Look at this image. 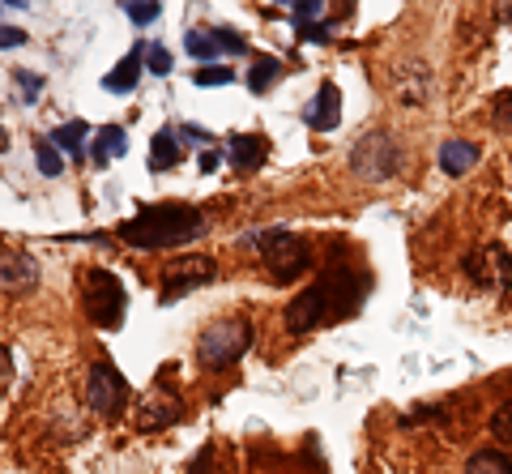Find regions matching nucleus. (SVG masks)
Wrapping results in <instances>:
<instances>
[{"label": "nucleus", "mask_w": 512, "mask_h": 474, "mask_svg": "<svg viewBox=\"0 0 512 474\" xmlns=\"http://www.w3.org/2000/svg\"><path fill=\"white\" fill-rule=\"evenodd\" d=\"M0 5H13V9H26L30 0H0Z\"/></svg>", "instance_id": "obj_37"}, {"label": "nucleus", "mask_w": 512, "mask_h": 474, "mask_svg": "<svg viewBox=\"0 0 512 474\" xmlns=\"http://www.w3.org/2000/svg\"><path fill=\"white\" fill-rule=\"evenodd\" d=\"M210 35H214V43H218V56H222V52H227V56H248V39L235 35V26H214Z\"/></svg>", "instance_id": "obj_23"}, {"label": "nucleus", "mask_w": 512, "mask_h": 474, "mask_svg": "<svg viewBox=\"0 0 512 474\" xmlns=\"http://www.w3.org/2000/svg\"><path fill=\"white\" fill-rule=\"evenodd\" d=\"M303 120H308V129H316V133L338 129V124H342V90L333 82H325L316 90V99L303 107Z\"/></svg>", "instance_id": "obj_12"}, {"label": "nucleus", "mask_w": 512, "mask_h": 474, "mask_svg": "<svg viewBox=\"0 0 512 474\" xmlns=\"http://www.w3.org/2000/svg\"><path fill=\"white\" fill-rule=\"evenodd\" d=\"M86 133H90L86 120H69V124H60V129H52V146L69 150L73 158H86Z\"/></svg>", "instance_id": "obj_18"}, {"label": "nucleus", "mask_w": 512, "mask_h": 474, "mask_svg": "<svg viewBox=\"0 0 512 474\" xmlns=\"http://www.w3.org/2000/svg\"><path fill=\"white\" fill-rule=\"evenodd\" d=\"M282 77V60L278 56H256V65L248 69V90L252 94H261V90H269Z\"/></svg>", "instance_id": "obj_20"}, {"label": "nucleus", "mask_w": 512, "mask_h": 474, "mask_svg": "<svg viewBox=\"0 0 512 474\" xmlns=\"http://www.w3.org/2000/svg\"><path fill=\"white\" fill-rule=\"evenodd\" d=\"M201 171H218V154H214V150L201 154Z\"/></svg>", "instance_id": "obj_36"}, {"label": "nucleus", "mask_w": 512, "mask_h": 474, "mask_svg": "<svg viewBox=\"0 0 512 474\" xmlns=\"http://www.w3.org/2000/svg\"><path fill=\"white\" fill-rule=\"evenodd\" d=\"M175 419H180V402H175L171 393H158V389H150L133 410L137 432H163V428H171Z\"/></svg>", "instance_id": "obj_11"}, {"label": "nucleus", "mask_w": 512, "mask_h": 474, "mask_svg": "<svg viewBox=\"0 0 512 474\" xmlns=\"http://www.w3.org/2000/svg\"><path fill=\"white\" fill-rule=\"evenodd\" d=\"M278 5H295V0H278Z\"/></svg>", "instance_id": "obj_38"}, {"label": "nucleus", "mask_w": 512, "mask_h": 474, "mask_svg": "<svg viewBox=\"0 0 512 474\" xmlns=\"http://www.w3.org/2000/svg\"><path fill=\"white\" fill-rule=\"evenodd\" d=\"M124 304H128V295H124L120 278L111 270H86L82 274V312H86L90 325L120 329L124 325Z\"/></svg>", "instance_id": "obj_4"}, {"label": "nucleus", "mask_w": 512, "mask_h": 474, "mask_svg": "<svg viewBox=\"0 0 512 474\" xmlns=\"http://www.w3.org/2000/svg\"><path fill=\"white\" fill-rule=\"evenodd\" d=\"M256 248H261V261H265V270L274 274V282H291L312 270V248L295 231H282V227L261 231Z\"/></svg>", "instance_id": "obj_5"}, {"label": "nucleus", "mask_w": 512, "mask_h": 474, "mask_svg": "<svg viewBox=\"0 0 512 474\" xmlns=\"http://www.w3.org/2000/svg\"><path fill=\"white\" fill-rule=\"evenodd\" d=\"M180 167V137L175 129H158L150 141V171H171Z\"/></svg>", "instance_id": "obj_17"}, {"label": "nucleus", "mask_w": 512, "mask_h": 474, "mask_svg": "<svg viewBox=\"0 0 512 474\" xmlns=\"http://www.w3.org/2000/svg\"><path fill=\"white\" fill-rule=\"evenodd\" d=\"M201 231H205V214L197 205H184V201L146 205V210H137L128 223L116 227L120 244L137 248V252H163L175 244H188V240H197Z\"/></svg>", "instance_id": "obj_2"}, {"label": "nucleus", "mask_w": 512, "mask_h": 474, "mask_svg": "<svg viewBox=\"0 0 512 474\" xmlns=\"http://www.w3.org/2000/svg\"><path fill=\"white\" fill-rule=\"evenodd\" d=\"M265 154H269V146L261 137H252V133H231L227 137V158H231V167H239V171L261 167Z\"/></svg>", "instance_id": "obj_14"}, {"label": "nucleus", "mask_w": 512, "mask_h": 474, "mask_svg": "<svg viewBox=\"0 0 512 474\" xmlns=\"http://www.w3.org/2000/svg\"><path fill=\"white\" fill-rule=\"evenodd\" d=\"M248 346H252V325L244 321V316H222V321L201 329L197 359H201V368L222 372V368H231V363L244 359Z\"/></svg>", "instance_id": "obj_3"}, {"label": "nucleus", "mask_w": 512, "mask_h": 474, "mask_svg": "<svg viewBox=\"0 0 512 474\" xmlns=\"http://www.w3.org/2000/svg\"><path fill=\"white\" fill-rule=\"evenodd\" d=\"M466 278L474 282V287L504 295V291L512 287V257H508V248H504V244H483V248H474L470 257H466Z\"/></svg>", "instance_id": "obj_8"}, {"label": "nucleus", "mask_w": 512, "mask_h": 474, "mask_svg": "<svg viewBox=\"0 0 512 474\" xmlns=\"http://www.w3.org/2000/svg\"><path fill=\"white\" fill-rule=\"evenodd\" d=\"M478 158H483L478 141H461V137H453V141H444V146H440V167L448 171V176H466V171L478 167Z\"/></svg>", "instance_id": "obj_13"}, {"label": "nucleus", "mask_w": 512, "mask_h": 474, "mask_svg": "<svg viewBox=\"0 0 512 474\" xmlns=\"http://www.w3.org/2000/svg\"><path fill=\"white\" fill-rule=\"evenodd\" d=\"M175 137L201 141V146H210V141H214V133H210V129H201V124H180V129H175Z\"/></svg>", "instance_id": "obj_32"}, {"label": "nucleus", "mask_w": 512, "mask_h": 474, "mask_svg": "<svg viewBox=\"0 0 512 474\" xmlns=\"http://www.w3.org/2000/svg\"><path fill=\"white\" fill-rule=\"evenodd\" d=\"M184 47H188L192 60H214L218 56V43H214L210 30H184Z\"/></svg>", "instance_id": "obj_22"}, {"label": "nucleus", "mask_w": 512, "mask_h": 474, "mask_svg": "<svg viewBox=\"0 0 512 474\" xmlns=\"http://www.w3.org/2000/svg\"><path fill=\"white\" fill-rule=\"evenodd\" d=\"M141 56H146V47H133V52H128L120 65L103 77V90L107 94H128V90H133L141 82Z\"/></svg>", "instance_id": "obj_15"}, {"label": "nucleus", "mask_w": 512, "mask_h": 474, "mask_svg": "<svg viewBox=\"0 0 512 474\" xmlns=\"http://www.w3.org/2000/svg\"><path fill=\"white\" fill-rule=\"evenodd\" d=\"M128 150V137L120 124H107V129H99V137H94V146H90V163L94 167H107L111 158H124Z\"/></svg>", "instance_id": "obj_16"}, {"label": "nucleus", "mask_w": 512, "mask_h": 474, "mask_svg": "<svg viewBox=\"0 0 512 474\" xmlns=\"http://www.w3.org/2000/svg\"><path fill=\"white\" fill-rule=\"evenodd\" d=\"M146 60H150L146 69H150L154 77H167V73H171V52H167L163 43H150V47H146Z\"/></svg>", "instance_id": "obj_28"}, {"label": "nucleus", "mask_w": 512, "mask_h": 474, "mask_svg": "<svg viewBox=\"0 0 512 474\" xmlns=\"http://www.w3.org/2000/svg\"><path fill=\"white\" fill-rule=\"evenodd\" d=\"M13 385V355H9V346H0V398L9 393Z\"/></svg>", "instance_id": "obj_31"}, {"label": "nucleus", "mask_w": 512, "mask_h": 474, "mask_svg": "<svg viewBox=\"0 0 512 474\" xmlns=\"http://www.w3.org/2000/svg\"><path fill=\"white\" fill-rule=\"evenodd\" d=\"M291 9H295V22H299V26H312V18H316L320 9H325V0H295Z\"/></svg>", "instance_id": "obj_30"}, {"label": "nucleus", "mask_w": 512, "mask_h": 474, "mask_svg": "<svg viewBox=\"0 0 512 474\" xmlns=\"http://www.w3.org/2000/svg\"><path fill=\"white\" fill-rule=\"evenodd\" d=\"M39 287V261L30 252H0V291L30 295Z\"/></svg>", "instance_id": "obj_10"}, {"label": "nucleus", "mask_w": 512, "mask_h": 474, "mask_svg": "<svg viewBox=\"0 0 512 474\" xmlns=\"http://www.w3.org/2000/svg\"><path fill=\"white\" fill-rule=\"evenodd\" d=\"M491 120H495V129H504V133H512V90H504V94H495Z\"/></svg>", "instance_id": "obj_27"}, {"label": "nucleus", "mask_w": 512, "mask_h": 474, "mask_svg": "<svg viewBox=\"0 0 512 474\" xmlns=\"http://www.w3.org/2000/svg\"><path fill=\"white\" fill-rule=\"evenodd\" d=\"M26 43V30H13V26H0V47H22Z\"/></svg>", "instance_id": "obj_34"}, {"label": "nucleus", "mask_w": 512, "mask_h": 474, "mask_svg": "<svg viewBox=\"0 0 512 474\" xmlns=\"http://www.w3.org/2000/svg\"><path fill=\"white\" fill-rule=\"evenodd\" d=\"M86 402H90V410L94 415H120V406L128 402V381L116 372V363H107V359H99L90 368V376H86Z\"/></svg>", "instance_id": "obj_9"}, {"label": "nucleus", "mask_w": 512, "mask_h": 474, "mask_svg": "<svg viewBox=\"0 0 512 474\" xmlns=\"http://www.w3.org/2000/svg\"><path fill=\"white\" fill-rule=\"evenodd\" d=\"M495 18H500L504 26H512V0H500V5H495Z\"/></svg>", "instance_id": "obj_35"}, {"label": "nucleus", "mask_w": 512, "mask_h": 474, "mask_svg": "<svg viewBox=\"0 0 512 474\" xmlns=\"http://www.w3.org/2000/svg\"><path fill=\"white\" fill-rule=\"evenodd\" d=\"M218 278V265H214V257H175L167 270H163V291H158V299H163V308L167 304H175L180 295H188V291H197V287H210V282Z\"/></svg>", "instance_id": "obj_7"}, {"label": "nucleus", "mask_w": 512, "mask_h": 474, "mask_svg": "<svg viewBox=\"0 0 512 474\" xmlns=\"http://www.w3.org/2000/svg\"><path fill=\"white\" fill-rule=\"evenodd\" d=\"M13 82L22 86V103H39V90H43V77H35V73H13Z\"/></svg>", "instance_id": "obj_29"}, {"label": "nucleus", "mask_w": 512, "mask_h": 474, "mask_svg": "<svg viewBox=\"0 0 512 474\" xmlns=\"http://www.w3.org/2000/svg\"><path fill=\"white\" fill-rule=\"evenodd\" d=\"M491 436L500 440V445H512V398L504 406H495V415H491Z\"/></svg>", "instance_id": "obj_25"}, {"label": "nucleus", "mask_w": 512, "mask_h": 474, "mask_svg": "<svg viewBox=\"0 0 512 474\" xmlns=\"http://www.w3.org/2000/svg\"><path fill=\"white\" fill-rule=\"evenodd\" d=\"M35 163H39V171H43V176H64V158H60V150L52 146V141H39V146H35Z\"/></svg>", "instance_id": "obj_24"}, {"label": "nucleus", "mask_w": 512, "mask_h": 474, "mask_svg": "<svg viewBox=\"0 0 512 474\" xmlns=\"http://www.w3.org/2000/svg\"><path fill=\"white\" fill-rule=\"evenodd\" d=\"M192 82H197V86H231L235 73L227 65H214V69H197V73H192Z\"/></svg>", "instance_id": "obj_26"}, {"label": "nucleus", "mask_w": 512, "mask_h": 474, "mask_svg": "<svg viewBox=\"0 0 512 474\" xmlns=\"http://www.w3.org/2000/svg\"><path fill=\"white\" fill-rule=\"evenodd\" d=\"M367 291V278L359 265H329L308 291H299L286 308V329L291 334H312V329L338 325L350 312H359V299Z\"/></svg>", "instance_id": "obj_1"}, {"label": "nucleus", "mask_w": 512, "mask_h": 474, "mask_svg": "<svg viewBox=\"0 0 512 474\" xmlns=\"http://www.w3.org/2000/svg\"><path fill=\"white\" fill-rule=\"evenodd\" d=\"M120 9L128 13L133 26H150V22L163 18V5H158V0H120Z\"/></svg>", "instance_id": "obj_21"}, {"label": "nucleus", "mask_w": 512, "mask_h": 474, "mask_svg": "<svg viewBox=\"0 0 512 474\" xmlns=\"http://www.w3.org/2000/svg\"><path fill=\"white\" fill-rule=\"evenodd\" d=\"M397 167H402V150H397V141L384 133V129L359 137V146L350 150V171H355L359 180H367V184L393 180Z\"/></svg>", "instance_id": "obj_6"}, {"label": "nucleus", "mask_w": 512, "mask_h": 474, "mask_svg": "<svg viewBox=\"0 0 512 474\" xmlns=\"http://www.w3.org/2000/svg\"><path fill=\"white\" fill-rule=\"evenodd\" d=\"M188 474H214V445H205L197 457H192V466Z\"/></svg>", "instance_id": "obj_33"}, {"label": "nucleus", "mask_w": 512, "mask_h": 474, "mask_svg": "<svg viewBox=\"0 0 512 474\" xmlns=\"http://www.w3.org/2000/svg\"><path fill=\"white\" fill-rule=\"evenodd\" d=\"M466 474H512V453H504V449H478V453H470Z\"/></svg>", "instance_id": "obj_19"}]
</instances>
